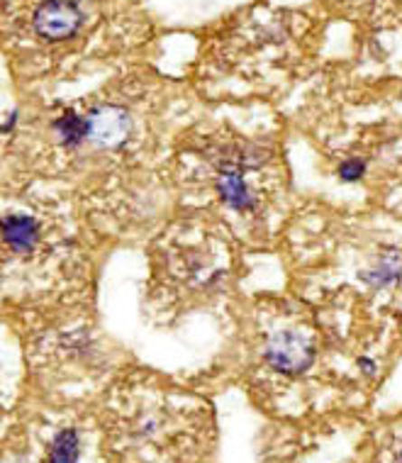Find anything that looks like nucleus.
Returning <instances> with one entry per match:
<instances>
[{"label": "nucleus", "mask_w": 402, "mask_h": 463, "mask_svg": "<svg viewBox=\"0 0 402 463\" xmlns=\"http://www.w3.org/2000/svg\"><path fill=\"white\" fill-rule=\"evenodd\" d=\"M366 174V164L361 159H349L344 161L341 166H339V178L346 181V184H351V181H359V178Z\"/></svg>", "instance_id": "nucleus-9"}, {"label": "nucleus", "mask_w": 402, "mask_h": 463, "mask_svg": "<svg viewBox=\"0 0 402 463\" xmlns=\"http://www.w3.org/2000/svg\"><path fill=\"white\" fill-rule=\"evenodd\" d=\"M132 120L122 108L103 105L89 115V139L103 149H117L129 139Z\"/></svg>", "instance_id": "nucleus-3"}, {"label": "nucleus", "mask_w": 402, "mask_h": 463, "mask_svg": "<svg viewBox=\"0 0 402 463\" xmlns=\"http://www.w3.org/2000/svg\"><path fill=\"white\" fill-rule=\"evenodd\" d=\"M361 366H363V371H366V373H373V371H376V364H373V361L361 359Z\"/></svg>", "instance_id": "nucleus-10"}, {"label": "nucleus", "mask_w": 402, "mask_h": 463, "mask_svg": "<svg viewBox=\"0 0 402 463\" xmlns=\"http://www.w3.org/2000/svg\"><path fill=\"white\" fill-rule=\"evenodd\" d=\"M54 132H57L59 142L73 149L80 142L89 139V118H80L76 112H64L57 122H54Z\"/></svg>", "instance_id": "nucleus-7"}, {"label": "nucleus", "mask_w": 402, "mask_h": 463, "mask_svg": "<svg viewBox=\"0 0 402 463\" xmlns=\"http://www.w3.org/2000/svg\"><path fill=\"white\" fill-rule=\"evenodd\" d=\"M266 361L281 373H303L314 361V349L303 335L281 332L266 346Z\"/></svg>", "instance_id": "nucleus-2"}, {"label": "nucleus", "mask_w": 402, "mask_h": 463, "mask_svg": "<svg viewBox=\"0 0 402 463\" xmlns=\"http://www.w3.org/2000/svg\"><path fill=\"white\" fill-rule=\"evenodd\" d=\"M80 441L73 430L59 431L49 447V463H79Z\"/></svg>", "instance_id": "nucleus-8"}, {"label": "nucleus", "mask_w": 402, "mask_h": 463, "mask_svg": "<svg viewBox=\"0 0 402 463\" xmlns=\"http://www.w3.org/2000/svg\"><path fill=\"white\" fill-rule=\"evenodd\" d=\"M402 276V254L400 251H388L379 256L369 271H363V280L373 288L393 286L395 280Z\"/></svg>", "instance_id": "nucleus-6"}, {"label": "nucleus", "mask_w": 402, "mask_h": 463, "mask_svg": "<svg viewBox=\"0 0 402 463\" xmlns=\"http://www.w3.org/2000/svg\"><path fill=\"white\" fill-rule=\"evenodd\" d=\"M220 198L225 200L232 210H251L254 208V195L249 193V185L244 181V174L239 168L225 166L218 176Z\"/></svg>", "instance_id": "nucleus-5"}, {"label": "nucleus", "mask_w": 402, "mask_h": 463, "mask_svg": "<svg viewBox=\"0 0 402 463\" xmlns=\"http://www.w3.org/2000/svg\"><path fill=\"white\" fill-rule=\"evenodd\" d=\"M40 237V224L34 222L30 215L23 213H8L3 217V240L5 247L15 254H27L33 251Z\"/></svg>", "instance_id": "nucleus-4"}, {"label": "nucleus", "mask_w": 402, "mask_h": 463, "mask_svg": "<svg viewBox=\"0 0 402 463\" xmlns=\"http://www.w3.org/2000/svg\"><path fill=\"white\" fill-rule=\"evenodd\" d=\"M83 13L71 0H47L34 10V30L44 40H66L79 33Z\"/></svg>", "instance_id": "nucleus-1"}]
</instances>
